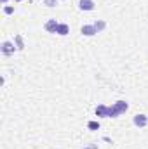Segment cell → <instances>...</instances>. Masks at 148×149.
I'll return each instance as SVG.
<instances>
[{
	"mask_svg": "<svg viewBox=\"0 0 148 149\" xmlns=\"http://www.w3.org/2000/svg\"><path fill=\"white\" fill-rule=\"evenodd\" d=\"M16 49H18V47L14 45V42H9V40L2 42V45H0V50H2V54H4V56H12Z\"/></svg>",
	"mask_w": 148,
	"mask_h": 149,
	"instance_id": "cell-1",
	"label": "cell"
},
{
	"mask_svg": "<svg viewBox=\"0 0 148 149\" xmlns=\"http://www.w3.org/2000/svg\"><path fill=\"white\" fill-rule=\"evenodd\" d=\"M132 121H134V125H136V127L143 128V127H147V125H148V116H147V114H136Z\"/></svg>",
	"mask_w": 148,
	"mask_h": 149,
	"instance_id": "cell-2",
	"label": "cell"
},
{
	"mask_svg": "<svg viewBox=\"0 0 148 149\" xmlns=\"http://www.w3.org/2000/svg\"><path fill=\"white\" fill-rule=\"evenodd\" d=\"M78 7L82 10H94V2L92 0H80L78 2Z\"/></svg>",
	"mask_w": 148,
	"mask_h": 149,
	"instance_id": "cell-5",
	"label": "cell"
},
{
	"mask_svg": "<svg viewBox=\"0 0 148 149\" xmlns=\"http://www.w3.org/2000/svg\"><path fill=\"white\" fill-rule=\"evenodd\" d=\"M2 3H7V0H2Z\"/></svg>",
	"mask_w": 148,
	"mask_h": 149,
	"instance_id": "cell-15",
	"label": "cell"
},
{
	"mask_svg": "<svg viewBox=\"0 0 148 149\" xmlns=\"http://www.w3.org/2000/svg\"><path fill=\"white\" fill-rule=\"evenodd\" d=\"M58 26H59V23H58L56 19H49L44 28H45L47 33H58Z\"/></svg>",
	"mask_w": 148,
	"mask_h": 149,
	"instance_id": "cell-3",
	"label": "cell"
},
{
	"mask_svg": "<svg viewBox=\"0 0 148 149\" xmlns=\"http://www.w3.org/2000/svg\"><path fill=\"white\" fill-rule=\"evenodd\" d=\"M56 2H58V0H44V3H45L47 7H54V5H56Z\"/></svg>",
	"mask_w": 148,
	"mask_h": 149,
	"instance_id": "cell-13",
	"label": "cell"
},
{
	"mask_svg": "<svg viewBox=\"0 0 148 149\" xmlns=\"http://www.w3.org/2000/svg\"><path fill=\"white\" fill-rule=\"evenodd\" d=\"M120 113L115 109V106H108V113H106V118H117Z\"/></svg>",
	"mask_w": 148,
	"mask_h": 149,
	"instance_id": "cell-9",
	"label": "cell"
},
{
	"mask_svg": "<svg viewBox=\"0 0 148 149\" xmlns=\"http://www.w3.org/2000/svg\"><path fill=\"white\" fill-rule=\"evenodd\" d=\"M14 42H16V47L21 50L23 47H25V43H23V37L21 35H16V38H14Z\"/></svg>",
	"mask_w": 148,
	"mask_h": 149,
	"instance_id": "cell-11",
	"label": "cell"
},
{
	"mask_svg": "<svg viewBox=\"0 0 148 149\" xmlns=\"http://www.w3.org/2000/svg\"><path fill=\"white\" fill-rule=\"evenodd\" d=\"M87 128L89 130H98L99 128V121H89L87 123Z\"/></svg>",
	"mask_w": 148,
	"mask_h": 149,
	"instance_id": "cell-12",
	"label": "cell"
},
{
	"mask_svg": "<svg viewBox=\"0 0 148 149\" xmlns=\"http://www.w3.org/2000/svg\"><path fill=\"white\" fill-rule=\"evenodd\" d=\"M4 12L5 14H12L14 12V7H4Z\"/></svg>",
	"mask_w": 148,
	"mask_h": 149,
	"instance_id": "cell-14",
	"label": "cell"
},
{
	"mask_svg": "<svg viewBox=\"0 0 148 149\" xmlns=\"http://www.w3.org/2000/svg\"><path fill=\"white\" fill-rule=\"evenodd\" d=\"M106 113H108V106H105V104L96 108V116H99V118H106Z\"/></svg>",
	"mask_w": 148,
	"mask_h": 149,
	"instance_id": "cell-8",
	"label": "cell"
},
{
	"mask_svg": "<svg viewBox=\"0 0 148 149\" xmlns=\"http://www.w3.org/2000/svg\"><path fill=\"white\" fill-rule=\"evenodd\" d=\"M92 26H94V28H96V31L99 33V31H103V30L106 28V23H105V21H96Z\"/></svg>",
	"mask_w": 148,
	"mask_h": 149,
	"instance_id": "cell-10",
	"label": "cell"
},
{
	"mask_svg": "<svg viewBox=\"0 0 148 149\" xmlns=\"http://www.w3.org/2000/svg\"><path fill=\"white\" fill-rule=\"evenodd\" d=\"M18 2H19V0H18Z\"/></svg>",
	"mask_w": 148,
	"mask_h": 149,
	"instance_id": "cell-16",
	"label": "cell"
},
{
	"mask_svg": "<svg viewBox=\"0 0 148 149\" xmlns=\"http://www.w3.org/2000/svg\"><path fill=\"white\" fill-rule=\"evenodd\" d=\"M113 106H115V109L120 113V114H122V113H125L127 109H129V104H127L125 101H117V102H115Z\"/></svg>",
	"mask_w": 148,
	"mask_h": 149,
	"instance_id": "cell-6",
	"label": "cell"
},
{
	"mask_svg": "<svg viewBox=\"0 0 148 149\" xmlns=\"http://www.w3.org/2000/svg\"><path fill=\"white\" fill-rule=\"evenodd\" d=\"M68 33H70V26H68L66 23H59V26H58V35L65 37V35H68Z\"/></svg>",
	"mask_w": 148,
	"mask_h": 149,
	"instance_id": "cell-7",
	"label": "cell"
},
{
	"mask_svg": "<svg viewBox=\"0 0 148 149\" xmlns=\"http://www.w3.org/2000/svg\"><path fill=\"white\" fill-rule=\"evenodd\" d=\"M80 31H82V35H85V37H92V35H96L98 31H96V28L92 26V24H84L82 28H80Z\"/></svg>",
	"mask_w": 148,
	"mask_h": 149,
	"instance_id": "cell-4",
	"label": "cell"
}]
</instances>
